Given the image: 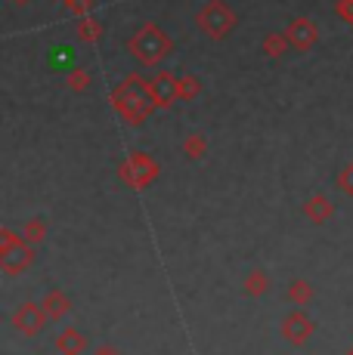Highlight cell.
<instances>
[{"label": "cell", "instance_id": "6da1fadb", "mask_svg": "<svg viewBox=\"0 0 353 355\" xmlns=\"http://www.w3.org/2000/svg\"><path fill=\"white\" fill-rule=\"evenodd\" d=\"M112 108L118 112V118L127 121V124L140 127L142 121H149V114L155 112L149 84L140 78V74H127V78L112 90Z\"/></svg>", "mask_w": 353, "mask_h": 355}, {"label": "cell", "instance_id": "7a4b0ae2", "mask_svg": "<svg viewBox=\"0 0 353 355\" xmlns=\"http://www.w3.org/2000/svg\"><path fill=\"white\" fill-rule=\"evenodd\" d=\"M127 46H131V53L140 59L142 65H158L161 59L171 53V37H167L158 25L149 22V25H142V28L133 34Z\"/></svg>", "mask_w": 353, "mask_h": 355}, {"label": "cell", "instance_id": "3957f363", "mask_svg": "<svg viewBox=\"0 0 353 355\" xmlns=\"http://www.w3.org/2000/svg\"><path fill=\"white\" fill-rule=\"evenodd\" d=\"M195 22H199V28L211 40H223L236 28L239 19H236V12L229 10V3H223V0H208V3L199 10V19H195Z\"/></svg>", "mask_w": 353, "mask_h": 355}, {"label": "cell", "instance_id": "277c9868", "mask_svg": "<svg viewBox=\"0 0 353 355\" xmlns=\"http://www.w3.org/2000/svg\"><path fill=\"white\" fill-rule=\"evenodd\" d=\"M3 244H0V266H3L6 275H19L25 272L31 263H35V250H31V241L25 238H16L10 229L0 232Z\"/></svg>", "mask_w": 353, "mask_h": 355}, {"label": "cell", "instance_id": "5b68a950", "mask_svg": "<svg viewBox=\"0 0 353 355\" xmlns=\"http://www.w3.org/2000/svg\"><path fill=\"white\" fill-rule=\"evenodd\" d=\"M149 93L155 108H171L180 99V78H174L171 71H155V78L149 80Z\"/></svg>", "mask_w": 353, "mask_h": 355}, {"label": "cell", "instance_id": "8992f818", "mask_svg": "<svg viewBox=\"0 0 353 355\" xmlns=\"http://www.w3.org/2000/svg\"><path fill=\"white\" fill-rule=\"evenodd\" d=\"M285 37H288L291 50L307 53V50H313V46H316L319 31H316V25L310 22L307 16H297V19H291V22L285 25Z\"/></svg>", "mask_w": 353, "mask_h": 355}, {"label": "cell", "instance_id": "52a82bcc", "mask_svg": "<svg viewBox=\"0 0 353 355\" xmlns=\"http://www.w3.org/2000/svg\"><path fill=\"white\" fill-rule=\"evenodd\" d=\"M121 176H124L131 186L142 189L146 182H152L155 176H158V164H155L152 158H146V155H133V158L121 167Z\"/></svg>", "mask_w": 353, "mask_h": 355}, {"label": "cell", "instance_id": "ba28073f", "mask_svg": "<svg viewBox=\"0 0 353 355\" xmlns=\"http://www.w3.org/2000/svg\"><path fill=\"white\" fill-rule=\"evenodd\" d=\"M47 322V312L44 306H35V303H22L16 312H13V324H16V331L28 334V337H35V334L44 327Z\"/></svg>", "mask_w": 353, "mask_h": 355}, {"label": "cell", "instance_id": "9c48e42d", "mask_svg": "<svg viewBox=\"0 0 353 355\" xmlns=\"http://www.w3.org/2000/svg\"><path fill=\"white\" fill-rule=\"evenodd\" d=\"M282 334L288 343L301 346V343H307L310 334H313V322H310V315H304V312H291L282 322Z\"/></svg>", "mask_w": 353, "mask_h": 355}, {"label": "cell", "instance_id": "30bf717a", "mask_svg": "<svg viewBox=\"0 0 353 355\" xmlns=\"http://www.w3.org/2000/svg\"><path fill=\"white\" fill-rule=\"evenodd\" d=\"M304 214H307L310 223H325V220L335 216V204H331L329 198H322V195H313L307 204H304Z\"/></svg>", "mask_w": 353, "mask_h": 355}, {"label": "cell", "instance_id": "8fae6325", "mask_svg": "<svg viewBox=\"0 0 353 355\" xmlns=\"http://www.w3.org/2000/svg\"><path fill=\"white\" fill-rule=\"evenodd\" d=\"M84 346H87V337L81 331H65V334H59V340H56V349L63 355H81Z\"/></svg>", "mask_w": 353, "mask_h": 355}, {"label": "cell", "instance_id": "7c38bea8", "mask_svg": "<svg viewBox=\"0 0 353 355\" xmlns=\"http://www.w3.org/2000/svg\"><path fill=\"white\" fill-rule=\"evenodd\" d=\"M44 312H47V318H63L65 312H69V300L59 291H50L44 297Z\"/></svg>", "mask_w": 353, "mask_h": 355}, {"label": "cell", "instance_id": "4fadbf2b", "mask_svg": "<svg viewBox=\"0 0 353 355\" xmlns=\"http://www.w3.org/2000/svg\"><path fill=\"white\" fill-rule=\"evenodd\" d=\"M285 50H291V44H288V37H285V31H282V34H267V37H263V53H267L270 59L285 56Z\"/></svg>", "mask_w": 353, "mask_h": 355}, {"label": "cell", "instance_id": "5bb4252c", "mask_svg": "<svg viewBox=\"0 0 353 355\" xmlns=\"http://www.w3.org/2000/svg\"><path fill=\"white\" fill-rule=\"evenodd\" d=\"M103 37V25L97 22V19L84 16L78 22V40H84V44H97V40Z\"/></svg>", "mask_w": 353, "mask_h": 355}, {"label": "cell", "instance_id": "9a60e30c", "mask_svg": "<svg viewBox=\"0 0 353 355\" xmlns=\"http://www.w3.org/2000/svg\"><path fill=\"white\" fill-rule=\"evenodd\" d=\"M202 93V80L195 74H180V99H195Z\"/></svg>", "mask_w": 353, "mask_h": 355}, {"label": "cell", "instance_id": "2e32d148", "mask_svg": "<svg viewBox=\"0 0 353 355\" xmlns=\"http://www.w3.org/2000/svg\"><path fill=\"white\" fill-rule=\"evenodd\" d=\"M205 148H208V142H205V136L202 133H192V136H186V142H183V152H186V158H202L205 155Z\"/></svg>", "mask_w": 353, "mask_h": 355}, {"label": "cell", "instance_id": "e0dca14e", "mask_svg": "<svg viewBox=\"0 0 353 355\" xmlns=\"http://www.w3.org/2000/svg\"><path fill=\"white\" fill-rule=\"evenodd\" d=\"M335 186H338V192H344V195H350V198H353V164H347V167L338 170Z\"/></svg>", "mask_w": 353, "mask_h": 355}, {"label": "cell", "instance_id": "ac0fdd59", "mask_svg": "<svg viewBox=\"0 0 353 355\" xmlns=\"http://www.w3.org/2000/svg\"><path fill=\"white\" fill-rule=\"evenodd\" d=\"M288 297L295 300V303H307V300L313 297V288H310L307 282H295V284H288Z\"/></svg>", "mask_w": 353, "mask_h": 355}, {"label": "cell", "instance_id": "d6986e66", "mask_svg": "<svg viewBox=\"0 0 353 355\" xmlns=\"http://www.w3.org/2000/svg\"><path fill=\"white\" fill-rule=\"evenodd\" d=\"M69 87L74 93H84L87 87H90V74H87L84 68H74V71L69 74Z\"/></svg>", "mask_w": 353, "mask_h": 355}, {"label": "cell", "instance_id": "ffe728a7", "mask_svg": "<svg viewBox=\"0 0 353 355\" xmlns=\"http://www.w3.org/2000/svg\"><path fill=\"white\" fill-rule=\"evenodd\" d=\"M245 291L251 293V297H261L263 291H267V278H263V272H254V275L245 282Z\"/></svg>", "mask_w": 353, "mask_h": 355}, {"label": "cell", "instance_id": "44dd1931", "mask_svg": "<svg viewBox=\"0 0 353 355\" xmlns=\"http://www.w3.org/2000/svg\"><path fill=\"white\" fill-rule=\"evenodd\" d=\"M335 12H338V19H341V22H347L353 28V0H338Z\"/></svg>", "mask_w": 353, "mask_h": 355}, {"label": "cell", "instance_id": "7402d4cb", "mask_svg": "<svg viewBox=\"0 0 353 355\" xmlns=\"http://www.w3.org/2000/svg\"><path fill=\"white\" fill-rule=\"evenodd\" d=\"M65 10H72L74 16H87L93 10V0H63Z\"/></svg>", "mask_w": 353, "mask_h": 355}, {"label": "cell", "instance_id": "603a6c76", "mask_svg": "<svg viewBox=\"0 0 353 355\" xmlns=\"http://www.w3.org/2000/svg\"><path fill=\"white\" fill-rule=\"evenodd\" d=\"M25 241H40V238H44V226H40V220H35V223H31V226H28V232H25Z\"/></svg>", "mask_w": 353, "mask_h": 355}, {"label": "cell", "instance_id": "cb8c5ba5", "mask_svg": "<svg viewBox=\"0 0 353 355\" xmlns=\"http://www.w3.org/2000/svg\"><path fill=\"white\" fill-rule=\"evenodd\" d=\"M97 355H118V352H115L112 346H99V349H97Z\"/></svg>", "mask_w": 353, "mask_h": 355}, {"label": "cell", "instance_id": "d4e9b609", "mask_svg": "<svg viewBox=\"0 0 353 355\" xmlns=\"http://www.w3.org/2000/svg\"><path fill=\"white\" fill-rule=\"evenodd\" d=\"M13 3H28V0H13Z\"/></svg>", "mask_w": 353, "mask_h": 355}, {"label": "cell", "instance_id": "484cf974", "mask_svg": "<svg viewBox=\"0 0 353 355\" xmlns=\"http://www.w3.org/2000/svg\"><path fill=\"white\" fill-rule=\"evenodd\" d=\"M347 355H353V346H350V352H347Z\"/></svg>", "mask_w": 353, "mask_h": 355}]
</instances>
